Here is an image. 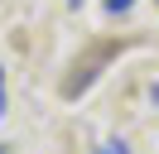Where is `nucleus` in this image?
<instances>
[{"instance_id":"1","label":"nucleus","mask_w":159,"mask_h":154,"mask_svg":"<svg viewBox=\"0 0 159 154\" xmlns=\"http://www.w3.org/2000/svg\"><path fill=\"white\" fill-rule=\"evenodd\" d=\"M97 154H130V144H125V140H106Z\"/></svg>"},{"instance_id":"2","label":"nucleus","mask_w":159,"mask_h":154,"mask_svg":"<svg viewBox=\"0 0 159 154\" xmlns=\"http://www.w3.org/2000/svg\"><path fill=\"white\" fill-rule=\"evenodd\" d=\"M130 5H135V0H106V10H111V15H125Z\"/></svg>"},{"instance_id":"3","label":"nucleus","mask_w":159,"mask_h":154,"mask_svg":"<svg viewBox=\"0 0 159 154\" xmlns=\"http://www.w3.org/2000/svg\"><path fill=\"white\" fill-rule=\"evenodd\" d=\"M0 120H5V72H0Z\"/></svg>"},{"instance_id":"4","label":"nucleus","mask_w":159,"mask_h":154,"mask_svg":"<svg viewBox=\"0 0 159 154\" xmlns=\"http://www.w3.org/2000/svg\"><path fill=\"white\" fill-rule=\"evenodd\" d=\"M149 96H154V101H159V82H154V87H149Z\"/></svg>"},{"instance_id":"5","label":"nucleus","mask_w":159,"mask_h":154,"mask_svg":"<svg viewBox=\"0 0 159 154\" xmlns=\"http://www.w3.org/2000/svg\"><path fill=\"white\" fill-rule=\"evenodd\" d=\"M68 5H82V0H68Z\"/></svg>"},{"instance_id":"6","label":"nucleus","mask_w":159,"mask_h":154,"mask_svg":"<svg viewBox=\"0 0 159 154\" xmlns=\"http://www.w3.org/2000/svg\"><path fill=\"white\" fill-rule=\"evenodd\" d=\"M0 154H5V149H0Z\"/></svg>"}]
</instances>
